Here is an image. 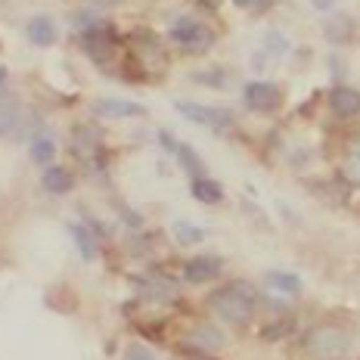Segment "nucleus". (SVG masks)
Returning a JSON list of instances; mask_svg holds the SVG:
<instances>
[{
  "label": "nucleus",
  "mask_w": 360,
  "mask_h": 360,
  "mask_svg": "<svg viewBox=\"0 0 360 360\" xmlns=\"http://www.w3.org/2000/svg\"><path fill=\"white\" fill-rule=\"evenodd\" d=\"M168 37L180 50H186V53H205V50L214 47V32L205 25V22H199L193 16H180V19L171 22Z\"/></svg>",
  "instance_id": "obj_3"
},
{
  "label": "nucleus",
  "mask_w": 360,
  "mask_h": 360,
  "mask_svg": "<svg viewBox=\"0 0 360 360\" xmlns=\"http://www.w3.org/2000/svg\"><path fill=\"white\" fill-rule=\"evenodd\" d=\"M28 153H32V162H37V165H50V162H53V155H56V140L50 137L47 131L34 134L32 143H28Z\"/></svg>",
  "instance_id": "obj_13"
},
{
  "label": "nucleus",
  "mask_w": 360,
  "mask_h": 360,
  "mask_svg": "<svg viewBox=\"0 0 360 360\" xmlns=\"http://www.w3.org/2000/svg\"><path fill=\"white\" fill-rule=\"evenodd\" d=\"M4 81H6V69H0V84H4Z\"/></svg>",
  "instance_id": "obj_28"
},
{
  "label": "nucleus",
  "mask_w": 360,
  "mask_h": 360,
  "mask_svg": "<svg viewBox=\"0 0 360 360\" xmlns=\"http://www.w3.org/2000/svg\"><path fill=\"white\" fill-rule=\"evenodd\" d=\"M177 112L193 124H205L212 131H227L233 127V112L221 106H199V103H177Z\"/></svg>",
  "instance_id": "obj_5"
},
{
  "label": "nucleus",
  "mask_w": 360,
  "mask_h": 360,
  "mask_svg": "<svg viewBox=\"0 0 360 360\" xmlns=\"http://www.w3.org/2000/svg\"><path fill=\"white\" fill-rule=\"evenodd\" d=\"M323 28H326V37L333 44H348L351 37H354V34H351V32H354V22H351L348 16H339V13H335V16H329V22Z\"/></svg>",
  "instance_id": "obj_17"
},
{
  "label": "nucleus",
  "mask_w": 360,
  "mask_h": 360,
  "mask_svg": "<svg viewBox=\"0 0 360 360\" xmlns=\"http://www.w3.org/2000/svg\"><path fill=\"white\" fill-rule=\"evenodd\" d=\"M41 186L50 193V196H63V193H69L75 186V177H72L69 168H63V165H50L41 177Z\"/></svg>",
  "instance_id": "obj_12"
},
{
  "label": "nucleus",
  "mask_w": 360,
  "mask_h": 360,
  "mask_svg": "<svg viewBox=\"0 0 360 360\" xmlns=\"http://www.w3.org/2000/svg\"><path fill=\"white\" fill-rule=\"evenodd\" d=\"M19 127H22V109L16 103H4L0 106V137L10 131H19Z\"/></svg>",
  "instance_id": "obj_19"
},
{
  "label": "nucleus",
  "mask_w": 360,
  "mask_h": 360,
  "mask_svg": "<svg viewBox=\"0 0 360 360\" xmlns=\"http://www.w3.org/2000/svg\"><path fill=\"white\" fill-rule=\"evenodd\" d=\"M208 304H212V311L224 320V323L249 326L255 311H258V292H255L249 283H227V286L212 292Z\"/></svg>",
  "instance_id": "obj_1"
},
{
  "label": "nucleus",
  "mask_w": 360,
  "mask_h": 360,
  "mask_svg": "<svg viewBox=\"0 0 360 360\" xmlns=\"http://www.w3.org/2000/svg\"><path fill=\"white\" fill-rule=\"evenodd\" d=\"M81 50L90 63L96 65H106L118 56V37H115V28H106V25H87L81 28Z\"/></svg>",
  "instance_id": "obj_4"
},
{
  "label": "nucleus",
  "mask_w": 360,
  "mask_h": 360,
  "mask_svg": "<svg viewBox=\"0 0 360 360\" xmlns=\"http://www.w3.org/2000/svg\"><path fill=\"white\" fill-rule=\"evenodd\" d=\"M302 348L307 351V357H314V360H339L348 354L351 335L339 326H314L311 333L304 335Z\"/></svg>",
  "instance_id": "obj_2"
},
{
  "label": "nucleus",
  "mask_w": 360,
  "mask_h": 360,
  "mask_svg": "<svg viewBox=\"0 0 360 360\" xmlns=\"http://www.w3.org/2000/svg\"><path fill=\"white\" fill-rule=\"evenodd\" d=\"M124 360H155V354H149L143 345H131V348L124 351Z\"/></svg>",
  "instance_id": "obj_23"
},
{
  "label": "nucleus",
  "mask_w": 360,
  "mask_h": 360,
  "mask_svg": "<svg viewBox=\"0 0 360 360\" xmlns=\"http://www.w3.org/2000/svg\"><path fill=\"white\" fill-rule=\"evenodd\" d=\"M221 258L217 255H196L184 264V280L186 283H208V280H217L221 276Z\"/></svg>",
  "instance_id": "obj_8"
},
{
  "label": "nucleus",
  "mask_w": 360,
  "mask_h": 360,
  "mask_svg": "<svg viewBox=\"0 0 360 360\" xmlns=\"http://www.w3.org/2000/svg\"><path fill=\"white\" fill-rule=\"evenodd\" d=\"M314 6H317V10H333V6H335V0H314Z\"/></svg>",
  "instance_id": "obj_25"
},
{
  "label": "nucleus",
  "mask_w": 360,
  "mask_h": 360,
  "mask_svg": "<svg viewBox=\"0 0 360 360\" xmlns=\"http://www.w3.org/2000/svg\"><path fill=\"white\" fill-rule=\"evenodd\" d=\"M94 109L100 112V115H106V118H143L146 115V109L140 106V103L112 100V96H106V100H96Z\"/></svg>",
  "instance_id": "obj_10"
},
{
  "label": "nucleus",
  "mask_w": 360,
  "mask_h": 360,
  "mask_svg": "<svg viewBox=\"0 0 360 360\" xmlns=\"http://www.w3.org/2000/svg\"><path fill=\"white\" fill-rule=\"evenodd\" d=\"M25 32H28V41H32L34 47H53L56 37H59L56 22L50 19V16H34L32 22H28Z\"/></svg>",
  "instance_id": "obj_11"
},
{
  "label": "nucleus",
  "mask_w": 360,
  "mask_h": 360,
  "mask_svg": "<svg viewBox=\"0 0 360 360\" xmlns=\"http://www.w3.org/2000/svg\"><path fill=\"white\" fill-rule=\"evenodd\" d=\"M196 4H199V6H208V10H217L224 0H196Z\"/></svg>",
  "instance_id": "obj_27"
},
{
  "label": "nucleus",
  "mask_w": 360,
  "mask_h": 360,
  "mask_svg": "<svg viewBox=\"0 0 360 360\" xmlns=\"http://www.w3.org/2000/svg\"><path fill=\"white\" fill-rule=\"evenodd\" d=\"M193 78H196L199 84H208L214 90H227L230 87V72L227 69H205V72H196Z\"/></svg>",
  "instance_id": "obj_20"
},
{
  "label": "nucleus",
  "mask_w": 360,
  "mask_h": 360,
  "mask_svg": "<svg viewBox=\"0 0 360 360\" xmlns=\"http://www.w3.org/2000/svg\"><path fill=\"white\" fill-rule=\"evenodd\" d=\"M329 109L339 118H354L360 115V90L354 87H333L329 90Z\"/></svg>",
  "instance_id": "obj_9"
},
{
  "label": "nucleus",
  "mask_w": 360,
  "mask_h": 360,
  "mask_svg": "<svg viewBox=\"0 0 360 360\" xmlns=\"http://www.w3.org/2000/svg\"><path fill=\"white\" fill-rule=\"evenodd\" d=\"M199 360H214V357H205V354H202V357H199Z\"/></svg>",
  "instance_id": "obj_29"
},
{
  "label": "nucleus",
  "mask_w": 360,
  "mask_h": 360,
  "mask_svg": "<svg viewBox=\"0 0 360 360\" xmlns=\"http://www.w3.org/2000/svg\"><path fill=\"white\" fill-rule=\"evenodd\" d=\"M94 6H118V4H124V0H90Z\"/></svg>",
  "instance_id": "obj_26"
},
{
  "label": "nucleus",
  "mask_w": 360,
  "mask_h": 360,
  "mask_svg": "<svg viewBox=\"0 0 360 360\" xmlns=\"http://www.w3.org/2000/svg\"><path fill=\"white\" fill-rule=\"evenodd\" d=\"M190 193H193V199L205 202V205H217V202L224 199V190H221V184H217V180H208V177H199V180H193Z\"/></svg>",
  "instance_id": "obj_16"
},
{
  "label": "nucleus",
  "mask_w": 360,
  "mask_h": 360,
  "mask_svg": "<svg viewBox=\"0 0 360 360\" xmlns=\"http://www.w3.org/2000/svg\"><path fill=\"white\" fill-rule=\"evenodd\" d=\"M174 155H177V162H180V168L186 171L193 180H199V177H205V165H202V159L196 155V149H193L190 143H174Z\"/></svg>",
  "instance_id": "obj_14"
},
{
  "label": "nucleus",
  "mask_w": 360,
  "mask_h": 360,
  "mask_svg": "<svg viewBox=\"0 0 360 360\" xmlns=\"http://www.w3.org/2000/svg\"><path fill=\"white\" fill-rule=\"evenodd\" d=\"M264 280L270 289L283 292V295H298V292H302V280H298L295 274H289V270H270Z\"/></svg>",
  "instance_id": "obj_15"
},
{
  "label": "nucleus",
  "mask_w": 360,
  "mask_h": 360,
  "mask_svg": "<svg viewBox=\"0 0 360 360\" xmlns=\"http://www.w3.org/2000/svg\"><path fill=\"white\" fill-rule=\"evenodd\" d=\"M243 100L252 112H274V109H280L283 94H280V87L270 84V81H249L243 90Z\"/></svg>",
  "instance_id": "obj_7"
},
{
  "label": "nucleus",
  "mask_w": 360,
  "mask_h": 360,
  "mask_svg": "<svg viewBox=\"0 0 360 360\" xmlns=\"http://www.w3.org/2000/svg\"><path fill=\"white\" fill-rule=\"evenodd\" d=\"M174 236H177L180 245H196V243H202V239H205V230L196 227V224L177 221V224H174Z\"/></svg>",
  "instance_id": "obj_21"
},
{
  "label": "nucleus",
  "mask_w": 360,
  "mask_h": 360,
  "mask_svg": "<svg viewBox=\"0 0 360 360\" xmlns=\"http://www.w3.org/2000/svg\"><path fill=\"white\" fill-rule=\"evenodd\" d=\"M292 326H295V320H292V317H283L280 323H270V326H267L264 339H283V335L292 333Z\"/></svg>",
  "instance_id": "obj_22"
},
{
  "label": "nucleus",
  "mask_w": 360,
  "mask_h": 360,
  "mask_svg": "<svg viewBox=\"0 0 360 360\" xmlns=\"http://www.w3.org/2000/svg\"><path fill=\"white\" fill-rule=\"evenodd\" d=\"M72 239H75V249L81 252V258L84 261H94L96 258V239L94 233H90V227H84V224H72Z\"/></svg>",
  "instance_id": "obj_18"
},
{
  "label": "nucleus",
  "mask_w": 360,
  "mask_h": 360,
  "mask_svg": "<svg viewBox=\"0 0 360 360\" xmlns=\"http://www.w3.org/2000/svg\"><path fill=\"white\" fill-rule=\"evenodd\" d=\"M236 6H243V10H264L261 4H270V0H233Z\"/></svg>",
  "instance_id": "obj_24"
},
{
  "label": "nucleus",
  "mask_w": 360,
  "mask_h": 360,
  "mask_svg": "<svg viewBox=\"0 0 360 360\" xmlns=\"http://www.w3.org/2000/svg\"><path fill=\"white\" fill-rule=\"evenodd\" d=\"M72 149H75V155H78V162H84L87 168H100V165L106 162V155H103V140L94 127H81V124L75 127Z\"/></svg>",
  "instance_id": "obj_6"
}]
</instances>
